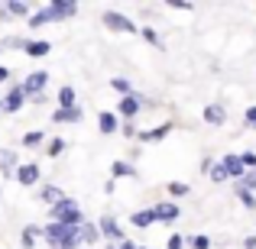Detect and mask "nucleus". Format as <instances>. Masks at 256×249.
Segmentation results:
<instances>
[{
	"label": "nucleus",
	"instance_id": "nucleus-36",
	"mask_svg": "<svg viewBox=\"0 0 256 249\" xmlns=\"http://www.w3.org/2000/svg\"><path fill=\"white\" fill-rule=\"evenodd\" d=\"M244 246H246V249H256V237H246V240H244Z\"/></svg>",
	"mask_w": 256,
	"mask_h": 249
},
{
	"label": "nucleus",
	"instance_id": "nucleus-11",
	"mask_svg": "<svg viewBox=\"0 0 256 249\" xmlns=\"http://www.w3.org/2000/svg\"><path fill=\"white\" fill-rule=\"evenodd\" d=\"M58 110H75V91H72V87H62V91H58Z\"/></svg>",
	"mask_w": 256,
	"mask_h": 249
},
{
	"label": "nucleus",
	"instance_id": "nucleus-29",
	"mask_svg": "<svg viewBox=\"0 0 256 249\" xmlns=\"http://www.w3.org/2000/svg\"><path fill=\"white\" fill-rule=\"evenodd\" d=\"M211 178H214V181H224V178H227V172H224L220 165H214V168H211Z\"/></svg>",
	"mask_w": 256,
	"mask_h": 249
},
{
	"label": "nucleus",
	"instance_id": "nucleus-30",
	"mask_svg": "<svg viewBox=\"0 0 256 249\" xmlns=\"http://www.w3.org/2000/svg\"><path fill=\"white\" fill-rule=\"evenodd\" d=\"M169 191H172V194H178V198H182V194H188V185H175V181H172V185H169Z\"/></svg>",
	"mask_w": 256,
	"mask_h": 249
},
{
	"label": "nucleus",
	"instance_id": "nucleus-21",
	"mask_svg": "<svg viewBox=\"0 0 256 249\" xmlns=\"http://www.w3.org/2000/svg\"><path fill=\"white\" fill-rule=\"evenodd\" d=\"M6 13H13V16H26V13H30V6H26V3H16V0H13V3H6Z\"/></svg>",
	"mask_w": 256,
	"mask_h": 249
},
{
	"label": "nucleus",
	"instance_id": "nucleus-35",
	"mask_svg": "<svg viewBox=\"0 0 256 249\" xmlns=\"http://www.w3.org/2000/svg\"><path fill=\"white\" fill-rule=\"evenodd\" d=\"M246 120H250V123L256 126V107H250V110H246Z\"/></svg>",
	"mask_w": 256,
	"mask_h": 249
},
{
	"label": "nucleus",
	"instance_id": "nucleus-27",
	"mask_svg": "<svg viewBox=\"0 0 256 249\" xmlns=\"http://www.w3.org/2000/svg\"><path fill=\"white\" fill-rule=\"evenodd\" d=\"M240 201H244L246 207H256V198H253L250 191H246V188H240Z\"/></svg>",
	"mask_w": 256,
	"mask_h": 249
},
{
	"label": "nucleus",
	"instance_id": "nucleus-23",
	"mask_svg": "<svg viewBox=\"0 0 256 249\" xmlns=\"http://www.w3.org/2000/svg\"><path fill=\"white\" fill-rule=\"evenodd\" d=\"M42 143V133H26L23 136V146H39Z\"/></svg>",
	"mask_w": 256,
	"mask_h": 249
},
{
	"label": "nucleus",
	"instance_id": "nucleus-31",
	"mask_svg": "<svg viewBox=\"0 0 256 249\" xmlns=\"http://www.w3.org/2000/svg\"><path fill=\"white\" fill-rule=\"evenodd\" d=\"M244 185H246V188H256V168H253V172H246V175H244Z\"/></svg>",
	"mask_w": 256,
	"mask_h": 249
},
{
	"label": "nucleus",
	"instance_id": "nucleus-1",
	"mask_svg": "<svg viewBox=\"0 0 256 249\" xmlns=\"http://www.w3.org/2000/svg\"><path fill=\"white\" fill-rule=\"evenodd\" d=\"M52 224H65V227H82V211L75 207V201L65 198L62 204L52 207Z\"/></svg>",
	"mask_w": 256,
	"mask_h": 249
},
{
	"label": "nucleus",
	"instance_id": "nucleus-25",
	"mask_svg": "<svg viewBox=\"0 0 256 249\" xmlns=\"http://www.w3.org/2000/svg\"><path fill=\"white\" fill-rule=\"evenodd\" d=\"M240 162H244V168H256V152H244Z\"/></svg>",
	"mask_w": 256,
	"mask_h": 249
},
{
	"label": "nucleus",
	"instance_id": "nucleus-24",
	"mask_svg": "<svg viewBox=\"0 0 256 249\" xmlns=\"http://www.w3.org/2000/svg\"><path fill=\"white\" fill-rule=\"evenodd\" d=\"M114 87H117V91L120 94H126V97H130V81H124V78H114V81H110Z\"/></svg>",
	"mask_w": 256,
	"mask_h": 249
},
{
	"label": "nucleus",
	"instance_id": "nucleus-4",
	"mask_svg": "<svg viewBox=\"0 0 256 249\" xmlns=\"http://www.w3.org/2000/svg\"><path fill=\"white\" fill-rule=\"evenodd\" d=\"M146 104H150L146 97H140V94H130V97L120 100V113H124V117H133V113H136L140 107H146Z\"/></svg>",
	"mask_w": 256,
	"mask_h": 249
},
{
	"label": "nucleus",
	"instance_id": "nucleus-7",
	"mask_svg": "<svg viewBox=\"0 0 256 249\" xmlns=\"http://www.w3.org/2000/svg\"><path fill=\"white\" fill-rule=\"evenodd\" d=\"M100 233H104V237H110V240H120V243H124V230L117 227V220H114V217H100Z\"/></svg>",
	"mask_w": 256,
	"mask_h": 249
},
{
	"label": "nucleus",
	"instance_id": "nucleus-13",
	"mask_svg": "<svg viewBox=\"0 0 256 249\" xmlns=\"http://www.w3.org/2000/svg\"><path fill=\"white\" fill-rule=\"evenodd\" d=\"M52 120H56V123H78V120H82V110H78V107L75 110H56Z\"/></svg>",
	"mask_w": 256,
	"mask_h": 249
},
{
	"label": "nucleus",
	"instance_id": "nucleus-26",
	"mask_svg": "<svg viewBox=\"0 0 256 249\" xmlns=\"http://www.w3.org/2000/svg\"><path fill=\"white\" fill-rule=\"evenodd\" d=\"M62 149H65V139H52L49 143V156H58Z\"/></svg>",
	"mask_w": 256,
	"mask_h": 249
},
{
	"label": "nucleus",
	"instance_id": "nucleus-17",
	"mask_svg": "<svg viewBox=\"0 0 256 249\" xmlns=\"http://www.w3.org/2000/svg\"><path fill=\"white\" fill-rule=\"evenodd\" d=\"M98 123H100V133H114L117 130V117H114V113H100Z\"/></svg>",
	"mask_w": 256,
	"mask_h": 249
},
{
	"label": "nucleus",
	"instance_id": "nucleus-9",
	"mask_svg": "<svg viewBox=\"0 0 256 249\" xmlns=\"http://www.w3.org/2000/svg\"><path fill=\"white\" fill-rule=\"evenodd\" d=\"M75 10H78V6H75V3H68V0H62V3H52V6H49L52 19H65V16H75Z\"/></svg>",
	"mask_w": 256,
	"mask_h": 249
},
{
	"label": "nucleus",
	"instance_id": "nucleus-37",
	"mask_svg": "<svg viewBox=\"0 0 256 249\" xmlns=\"http://www.w3.org/2000/svg\"><path fill=\"white\" fill-rule=\"evenodd\" d=\"M6 78H10V71H6V68H4V65H0V84H4V81H6Z\"/></svg>",
	"mask_w": 256,
	"mask_h": 249
},
{
	"label": "nucleus",
	"instance_id": "nucleus-2",
	"mask_svg": "<svg viewBox=\"0 0 256 249\" xmlns=\"http://www.w3.org/2000/svg\"><path fill=\"white\" fill-rule=\"evenodd\" d=\"M104 26H107V29H114V32H136V23H130V19L120 16V13H107Z\"/></svg>",
	"mask_w": 256,
	"mask_h": 249
},
{
	"label": "nucleus",
	"instance_id": "nucleus-3",
	"mask_svg": "<svg viewBox=\"0 0 256 249\" xmlns=\"http://www.w3.org/2000/svg\"><path fill=\"white\" fill-rule=\"evenodd\" d=\"M46 81H49V75H46V71H32V75L26 78L23 91H26V94H32V97H42V87H46Z\"/></svg>",
	"mask_w": 256,
	"mask_h": 249
},
{
	"label": "nucleus",
	"instance_id": "nucleus-33",
	"mask_svg": "<svg viewBox=\"0 0 256 249\" xmlns=\"http://www.w3.org/2000/svg\"><path fill=\"white\" fill-rule=\"evenodd\" d=\"M192 246H194V249H208V237H194Z\"/></svg>",
	"mask_w": 256,
	"mask_h": 249
},
{
	"label": "nucleus",
	"instance_id": "nucleus-12",
	"mask_svg": "<svg viewBox=\"0 0 256 249\" xmlns=\"http://www.w3.org/2000/svg\"><path fill=\"white\" fill-rule=\"evenodd\" d=\"M49 49H52V45H49V42H42V39H36V42H26V52H30L32 58H42V55H49Z\"/></svg>",
	"mask_w": 256,
	"mask_h": 249
},
{
	"label": "nucleus",
	"instance_id": "nucleus-14",
	"mask_svg": "<svg viewBox=\"0 0 256 249\" xmlns=\"http://www.w3.org/2000/svg\"><path fill=\"white\" fill-rule=\"evenodd\" d=\"M204 120H208V123H214V126H220V123H224V110H220L218 104H211L204 110Z\"/></svg>",
	"mask_w": 256,
	"mask_h": 249
},
{
	"label": "nucleus",
	"instance_id": "nucleus-10",
	"mask_svg": "<svg viewBox=\"0 0 256 249\" xmlns=\"http://www.w3.org/2000/svg\"><path fill=\"white\" fill-rule=\"evenodd\" d=\"M42 201H46V204H52V207H56V204H62V201H65V194L58 191L56 185H46V188H42Z\"/></svg>",
	"mask_w": 256,
	"mask_h": 249
},
{
	"label": "nucleus",
	"instance_id": "nucleus-19",
	"mask_svg": "<svg viewBox=\"0 0 256 249\" xmlns=\"http://www.w3.org/2000/svg\"><path fill=\"white\" fill-rule=\"evenodd\" d=\"M0 168H4V172H13V168H16V156H13V152H0Z\"/></svg>",
	"mask_w": 256,
	"mask_h": 249
},
{
	"label": "nucleus",
	"instance_id": "nucleus-18",
	"mask_svg": "<svg viewBox=\"0 0 256 249\" xmlns=\"http://www.w3.org/2000/svg\"><path fill=\"white\" fill-rule=\"evenodd\" d=\"M78 233H82V243H94L98 240V227H91V224H82Z\"/></svg>",
	"mask_w": 256,
	"mask_h": 249
},
{
	"label": "nucleus",
	"instance_id": "nucleus-20",
	"mask_svg": "<svg viewBox=\"0 0 256 249\" xmlns=\"http://www.w3.org/2000/svg\"><path fill=\"white\" fill-rule=\"evenodd\" d=\"M46 23H52V13H49V6H46L42 13H36V16L30 19V26H46Z\"/></svg>",
	"mask_w": 256,
	"mask_h": 249
},
{
	"label": "nucleus",
	"instance_id": "nucleus-8",
	"mask_svg": "<svg viewBox=\"0 0 256 249\" xmlns=\"http://www.w3.org/2000/svg\"><path fill=\"white\" fill-rule=\"evenodd\" d=\"M220 168H224L230 178H244V162H240V156H227L224 162H220Z\"/></svg>",
	"mask_w": 256,
	"mask_h": 249
},
{
	"label": "nucleus",
	"instance_id": "nucleus-16",
	"mask_svg": "<svg viewBox=\"0 0 256 249\" xmlns=\"http://www.w3.org/2000/svg\"><path fill=\"white\" fill-rule=\"evenodd\" d=\"M175 217H178V207H175V204L156 207V220H175Z\"/></svg>",
	"mask_w": 256,
	"mask_h": 249
},
{
	"label": "nucleus",
	"instance_id": "nucleus-38",
	"mask_svg": "<svg viewBox=\"0 0 256 249\" xmlns=\"http://www.w3.org/2000/svg\"><path fill=\"white\" fill-rule=\"evenodd\" d=\"M117 249H136V246H133V243H126V240H124V243H120Z\"/></svg>",
	"mask_w": 256,
	"mask_h": 249
},
{
	"label": "nucleus",
	"instance_id": "nucleus-6",
	"mask_svg": "<svg viewBox=\"0 0 256 249\" xmlns=\"http://www.w3.org/2000/svg\"><path fill=\"white\" fill-rule=\"evenodd\" d=\"M16 181H20V185H26V188L36 185V181H39V168L36 165H20L16 168Z\"/></svg>",
	"mask_w": 256,
	"mask_h": 249
},
{
	"label": "nucleus",
	"instance_id": "nucleus-34",
	"mask_svg": "<svg viewBox=\"0 0 256 249\" xmlns=\"http://www.w3.org/2000/svg\"><path fill=\"white\" fill-rule=\"evenodd\" d=\"M169 249H182V237H178V233H175V237L169 240Z\"/></svg>",
	"mask_w": 256,
	"mask_h": 249
},
{
	"label": "nucleus",
	"instance_id": "nucleus-39",
	"mask_svg": "<svg viewBox=\"0 0 256 249\" xmlns=\"http://www.w3.org/2000/svg\"><path fill=\"white\" fill-rule=\"evenodd\" d=\"M0 107H4V97H0Z\"/></svg>",
	"mask_w": 256,
	"mask_h": 249
},
{
	"label": "nucleus",
	"instance_id": "nucleus-22",
	"mask_svg": "<svg viewBox=\"0 0 256 249\" xmlns=\"http://www.w3.org/2000/svg\"><path fill=\"white\" fill-rule=\"evenodd\" d=\"M36 233H39V227H26V233H23V246H26V249L36 243Z\"/></svg>",
	"mask_w": 256,
	"mask_h": 249
},
{
	"label": "nucleus",
	"instance_id": "nucleus-15",
	"mask_svg": "<svg viewBox=\"0 0 256 249\" xmlns=\"http://www.w3.org/2000/svg\"><path fill=\"white\" fill-rule=\"evenodd\" d=\"M133 224H136V227L156 224V211H136V214H133Z\"/></svg>",
	"mask_w": 256,
	"mask_h": 249
},
{
	"label": "nucleus",
	"instance_id": "nucleus-5",
	"mask_svg": "<svg viewBox=\"0 0 256 249\" xmlns=\"http://www.w3.org/2000/svg\"><path fill=\"white\" fill-rule=\"evenodd\" d=\"M23 97H26V91H23V87H13V91L4 97V110H6V113L20 110V107H23Z\"/></svg>",
	"mask_w": 256,
	"mask_h": 249
},
{
	"label": "nucleus",
	"instance_id": "nucleus-32",
	"mask_svg": "<svg viewBox=\"0 0 256 249\" xmlns=\"http://www.w3.org/2000/svg\"><path fill=\"white\" fill-rule=\"evenodd\" d=\"M143 39H146V42H152V45H159V36L152 29H143Z\"/></svg>",
	"mask_w": 256,
	"mask_h": 249
},
{
	"label": "nucleus",
	"instance_id": "nucleus-28",
	"mask_svg": "<svg viewBox=\"0 0 256 249\" xmlns=\"http://www.w3.org/2000/svg\"><path fill=\"white\" fill-rule=\"evenodd\" d=\"M114 175H133V168L126 162H114Z\"/></svg>",
	"mask_w": 256,
	"mask_h": 249
}]
</instances>
